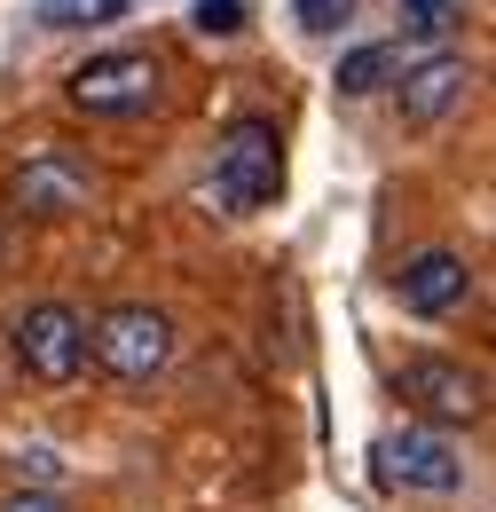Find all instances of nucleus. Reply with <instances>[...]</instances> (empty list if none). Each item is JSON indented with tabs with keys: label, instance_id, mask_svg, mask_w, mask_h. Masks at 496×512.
Returning <instances> with one entry per match:
<instances>
[{
	"label": "nucleus",
	"instance_id": "1",
	"mask_svg": "<svg viewBox=\"0 0 496 512\" xmlns=\"http://www.w3.org/2000/svg\"><path fill=\"white\" fill-rule=\"evenodd\" d=\"M213 205L221 213H260V205H276V190H284V142H276V127L268 119H237V127L221 134V150H213Z\"/></svg>",
	"mask_w": 496,
	"mask_h": 512
},
{
	"label": "nucleus",
	"instance_id": "2",
	"mask_svg": "<svg viewBox=\"0 0 496 512\" xmlns=\"http://www.w3.org/2000/svg\"><path fill=\"white\" fill-rule=\"evenodd\" d=\"M87 355L111 371V379L126 386H150L166 363H174V323L158 316V308H111V316H95L87 323Z\"/></svg>",
	"mask_w": 496,
	"mask_h": 512
},
{
	"label": "nucleus",
	"instance_id": "3",
	"mask_svg": "<svg viewBox=\"0 0 496 512\" xmlns=\"http://www.w3.org/2000/svg\"><path fill=\"white\" fill-rule=\"evenodd\" d=\"M8 347H16L24 379L71 386L79 371H87V316L63 308V300H40V308H24V316L8 323Z\"/></svg>",
	"mask_w": 496,
	"mask_h": 512
},
{
	"label": "nucleus",
	"instance_id": "4",
	"mask_svg": "<svg viewBox=\"0 0 496 512\" xmlns=\"http://www.w3.org/2000/svg\"><path fill=\"white\" fill-rule=\"evenodd\" d=\"M158 56L150 48H119V56H95V64L71 71V111L87 119H142L158 103Z\"/></svg>",
	"mask_w": 496,
	"mask_h": 512
},
{
	"label": "nucleus",
	"instance_id": "5",
	"mask_svg": "<svg viewBox=\"0 0 496 512\" xmlns=\"http://www.w3.org/2000/svg\"><path fill=\"white\" fill-rule=\"evenodd\" d=\"M378 481H386V489L449 497V489H465V457H457V442L434 434V426H402V434L378 442Z\"/></svg>",
	"mask_w": 496,
	"mask_h": 512
},
{
	"label": "nucleus",
	"instance_id": "6",
	"mask_svg": "<svg viewBox=\"0 0 496 512\" xmlns=\"http://www.w3.org/2000/svg\"><path fill=\"white\" fill-rule=\"evenodd\" d=\"M402 402L434 426V434H449V426H473L481 410H489V394H481V379L465 371V363H441V355H418V363H402Z\"/></svg>",
	"mask_w": 496,
	"mask_h": 512
},
{
	"label": "nucleus",
	"instance_id": "7",
	"mask_svg": "<svg viewBox=\"0 0 496 512\" xmlns=\"http://www.w3.org/2000/svg\"><path fill=\"white\" fill-rule=\"evenodd\" d=\"M8 197H16L24 221H71V213L95 205V174H87L79 158H63V150H40V158L16 166V190Z\"/></svg>",
	"mask_w": 496,
	"mask_h": 512
},
{
	"label": "nucleus",
	"instance_id": "8",
	"mask_svg": "<svg viewBox=\"0 0 496 512\" xmlns=\"http://www.w3.org/2000/svg\"><path fill=\"white\" fill-rule=\"evenodd\" d=\"M465 87H473V64H465L457 48L418 56V64L402 71V127H434V119H449V111L465 103Z\"/></svg>",
	"mask_w": 496,
	"mask_h": 512
},
{
	"label": "nucleus",
	"instance_id": "9",
	"mask_svg": "<svg viewBox=\"0 0 496 512\" xmlns=\"http://www.w3.org/2000/svg\"><path fill=\"white\" fill-rule=\"evenodd\" d=\"M465 292H473V268L449 245H434V253H418L402 268V308L410 316H449V308H465Z\"/></svg>",
	"mask_w": 496,
	"mask_h": 512
},
{
	"label": "nucleus",
	"instance_id": "10",
	"mask_svg": "<svg viewBox=\"0 0 496 512\" xmlns=\"http://www.w3.org/2000/svg\"><path fill=\"white\" fill-rule=\"evenodd\" d=\"M457 32H465V8L457 0H402V48H426L434 56Z\"/></svg>",
	"mask_w": 496,
	"mask_h": 512
},
{
	"label": "nucleus",
	"instance_id": "11",
	"mask_svg": "<svg viewBox=\"0 0 496 512\" xmlns=\"http://www.w3.org/2000/svg\"><path fill=\"white\" fill-rule=\"evenodd\" d=\"M32 16H40L48 32H95V24H119L126 0H40Z\"/></svg>",
	"mask_w": 496,
	"mask_h": 512
},
{
	"label": "nucleus",
	"instance_id": "12",
	"mask_svg": "<svg viewBox=\"0 0 496 512\" xmlns=\"http://www.w3.org/2000/svg\"><path fill=\"white\" fill-rule=\"evenodd\" d=\"M394 64H402L394 48H355V56L339 64V95H371V87H386V79H394Z\"/></svg>",
	"mask_w": 496,
	"mask_h": 512
},
{
	"label": "nucleus",
	"instance_id": "13",
	"mask_svg": "<svg viewBox=\"0 0 496 512\" xmlns=\"http://www.w3.org/2000/svg\"><path fill=\"white\" fill-rule=\"evenodd\" d=\"M197 32H213V40L245 32V0H197Z\"/></svg>",
	"mask_w": 496,
	"mask_h": 512
},
{
	"label": "nucleus",
	"instance_id": "14",
	"mask_svg": "<svg viewBox=\"0 0 496 512\" xmlns=\"http://www.w3.org/2000/svg\"><path fill=\"white\" fill-rule=\"evenodd\" d=\"M347 16H355V0H300V24H308L315 40H331Z\"/></svg>",
	"mask_w": 496,
	"mask_h": 512
},
{
	"label": "nucleus",
	"instance_id": "15",
	"mask_svg": "<svg viewBox=\"0 0 496 512\" xmlns=\"http://www.w3.org/2000/svg\"><path fill=\"white\" fill-rule=\"evenodd\" d=\"M0 512H63V497H48V489H16Z\"/></svg>",
	"mask_w": 496,
	"mask_h": 512
}]
</instances>
